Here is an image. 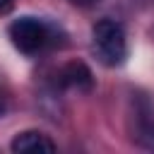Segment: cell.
Segmentation results:
<instances>
[{"label": "cell", "mask_w": 154, "mask_h": 154, "mask_svg": "<svg viewBox=\"0 0 154 154\" xmlns=\"http://www.w3.org/2000/svg\"><path fill=\"white\" fill-rule=\"evenodd\" d=\"M12 46L24 55H36L51 46H55V29L38 17H19L7 26Z\"/></svg>", "instance_id": "6da1fadb"}, {"label": "cell", "mask_w": 154, "mask_h": 154, "mask_svg": "<svg viewBox=\"0 0 154 154\" xmlns=\"http://www.w3.org/2000/svg\"><path fill=\"white\" fill-rule=\"evenodd\" d=\"M91 41H94V51L99 55V60L108 67H116L125 60L128 55V38H125V29L120 22L116 19H99L91 26Z\"/></svg>", "instance_id": "7a4b0ae2"}, {"label": "cell", "mask_w": 154, "mask_h": 154, "mask_svg": "<svg viewBox=\"0 0 154 154\" xmlns=\"http://www.w3.org/2000/svg\"><path fill=\"white\" fill-rule=\"evenodd\" d=\"M10 149L17 154H43V152L51 154L55 152V142L41 130H24L14 135V140L10 142Z\"/></svg>", "instance_id": "3957f363"}, {"label": "cell", "mask_w": 154, "mask_h": 154, "mask_svg": "<svg viewBox=\"0 0 154 154\" xmlns=\"http://www.w3.org/2000/svg\"><path fill=\"white\" fill-rule=\"evenodd\" d=\"M58 84L65 89H77V91H89L94 84L91 70L84 63H67L58 72Z\"/></svg>", "instance_id": "277c9868"}, {"label": "cell", "mask_w": 154, "mask_h": 154, "mask_svg": "<svg viewBox=\"0 0 154 154\" xmlns=\"http://www.w3.org/2000/svg\"><path fill=\"white\" fill-rule=\"evenodd\" d=\"M135 140L144 147H154V116L144 99H137L135 103Z\"/></svg>", "instance_id": "5b68a950"}, {"label": "cell", "mask_w": 154, "mask_h": 154, "mask_svg": "<svg viewBox=\"0 0 154 154\" xmlns=\"http://www.w3.org/2000/svg\"><path fill=\"white\" fill-rule=\"evenodd\" d=\"M7 108H10V96H7L5 87H0V118L7 113Z\"/></svg>", "instance_id": "8992f818"}, {"label": "cell", "mask_w": 154, "mask_h": 154, "mask_svg": "<svg viewBox=\"0 0 154 154\" xmlns=\"http://www.w3.org/2000/svg\"><path fill=\"white\" fill-rule=\"evenodd\" d=\"M14 7V0H0V14H7Z\"/></svg>", "instance_id": "52a82bcc"}, {"label": "cell", "mask_w": 154, "mask_h": 154, "mask_svg": "<svg viewBox=\"0 0 154 154\" xmlns=\"http://www.w3.org/2000/svg\"><path fill=\"white\" fill-rule=\"evenodd\" d=\"M75 5H82V7H89V5H96L99 0H72Z\"/></svg>", "instance_id": "ba28073f"}]
</instances>
